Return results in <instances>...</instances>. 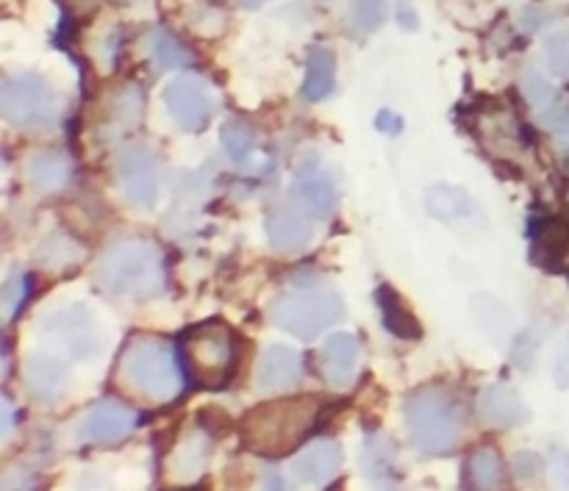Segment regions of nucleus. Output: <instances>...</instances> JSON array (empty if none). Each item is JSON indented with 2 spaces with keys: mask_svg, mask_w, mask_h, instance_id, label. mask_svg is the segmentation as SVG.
<instances>
[{
  "mask_svg": "<svg viewBox=\"0 0 569 491\" xmlns=\"http://www.w3.org/2000/svg\"><path fill=\"white\" fill-rule=\"evenodd\" d=\"M556 472H559L561 483H567L569 487V455L567 453L556 455Z\"/></svg>",
  "mask_w": 569,
  "mask_h": 491,
  "instance_id": "obj_35",
  "label": "nucleus"
},
{
  "mask_svg": "<svg viewBox=\"0 0 569 491\" xmlns=\"http://www.w3.org/2000/svg\"><path fill=\"white\" fill-rule=\"evenodd\" d=\"M117 183H120L122 194L131 200L133 206H150L159 200V161L142 144H128L117 156Z\"/></svg>",
  "mask_w": 569,
  "mask_h": 491,
  "instance_id": "obj_9",
  "label": "nucleus"
},
{
  "mask_svg": "<svg viewBox=\"0 0 569 491\" xmlns=\"http://www.w3.org/2000/svg\"><path fill=\"white\" fill-rule=\"evenodd\" d=\"M209 439L203 433H187L181 442L172 450L170 461H167V472L176 483H192L198 481L209 464Z\"/></svg>",
  "mask_w": 569,
  "mask_h": 491,
  "instance_id": "obj_18",
  "label": "nucleus"
},
{
  "mask_svg": "<svg viewBox=\"0 0 569 491\" xmlns=\"http://www.w3.org/2000/svg\"><path fill=\"white\" fill-rule=\"evenodd\" d=\"M333 83H337V59L331 50L315 48L306 64L303 94L309 100H322L333 92Z\"/></svg>",
  "mask_w": 569,
  "mask_h": 491,
  "instance_id": "obj_24",
  "label": "nucleus"
},
{
  "mask_svg": "<svg viewBox=\"0 0 569 491\" xmlns=\"http://www.w3.org/2000/svg\"><path fill=\"white\" fill-rule=\"evenodd\" d=\"M20 300H22V281L9 283V287H6V298H3L6 311H9V314H14V309H17V303H20Z\"/></svg>",
  "mask_w": 569,
  "mask_h": 491,
  "instance_id": "obj_33",
  "label": "nucleus"
},
{
  "mask_svg": "<svg viewBox=\"0 0 569 491\" xmlns=\"http://www.w3.org/2000/svg\"><path fill=\"white\" fill-rule=\"evenodd\" d=\"M26 383L33 398L56 400L67 383L64 361L50 353H33L26 364Z\"/></svg>",
  "mask_w": 569,
  "mask_h": 491,
  "instance_id": "obj_20",
  "label": "nucleus"
},
{
  "mask_svg": "<svg viewBox=\"0 0 569 491\" xmlns=\"http://www.w3.org/2000/svg\"><path fill=\"white\" fill-rule=\"evenodd\" d=\"M567 250H569V228L565 222H556V220L545 222V226L537 231V248H533L539 264L559 267Z\"/></svg>",
  "mask_w": 569,
  "mask_h": 491,
  "instance_id": "obj_25",
  "label": "nucleus"
},
{
  "mask_svg": "<svg viewBox=\"0 0 569 491\" xmlns=\"http://www.w3.org/2000/svg\"><path fill=\"white\" fill-rule=\"evenodd\" d=\"M244 6H259V3H264V0H242Z\"/></svg>",
  "mask_w": 569,
  "mask_h": 491,
  "instance_id": "obj_37",
  "label": "nucleus"
},
{
  "mask_svg": "<svg viewBox=\"0 0 569 491\" xmlns=\"http://www.w3.org/2000/svg\"><path fill=\"white\" fill-rule=\"evenodd\" d=\"M342 448L337 442H315L292 461V475L309 487H328L342 472Z\"/></svg>",
  "mask_w": 569,
  "mask_h": 491,
  "instance_id": "obj_15",
  "label": "nucleus"
},
{
  "mask_svg": "<svg viewBox=\"0 0 569 491\" xmlns=\"http://www.w3.org/2000/svg\"><path fill=\"white\" fill-rule=\"evenodd\" d=\"M376 126L381 128V131H398L400 120H395V117L389 114V111H381V114H378V120H376Z\"/></svg>",
  "mask_w": 569,
  "mask_h": 491,
  "instance_id": "obj_34",
  "label": "nucleus"
},
{
  "mask_svg": "<svg viewBox=\"0 0 569 491\" xmlns=\"http://www.w3.org/2000/svg\"><path fill=\"white\" fill-rule=\"evenodd\" d=\"M133 425H137V414L128 405L106 400L87 414L81 425V439L94 444H114L126 439L133 431Z\"/></svg>",
  "mask_w": 569,
  "mask_h": 491,
  "instance_id": "obj_13",
  "label": "nucleus"
},
{
  "mask_svg": "<svg viewBox=\"0 0 569 491\" xmlns=\"http://www.w3.org/2000/svg\"><path fill=\"white\" fill-rule=\"evenodd\" d=\"M98 278L111 294L148 300L164 289V261L153 242L139 237L120 239L103 253Z\"/></svg>",
  "mask_w": 569,
  "mask_h": 491,
  "instance_id": "obj_3",
  "label": "nucleus"
},
{
  "mask_svg": "<svg viewBox=\"0 0 569 491\" xmlns=\"http://www.w3.org/2000/svg\"><path fill=\"white\" fill-rule=\"evenodd\" d=\"M478 409H481L483 420L495 428H520L531 420V411L522 403L520 394L511 387H503V383L483 389Z\"/></svg>",
  "mask_w": 569,
  "mask_h": 491,
  "instance_id": "obj_16",
  "label": "nucleus"
},
{
  "mask_svg": "<svg viewBox=\"0 0 569 491\" xmlns=\"http://www.w3.org/2000/svg\"><path fill=\"white\" fill-rule=\"evenodd\" d=\"M42 333L53 339L70 359H89L100 350V333L87 305H67L44 320Z\"/></svg>",
  "mask_w": 569,
  "mask_h": 491,
  "instance_id": "obj_8",
  "label": "nucleus"
},
{
  "mask_svg": "<svg viewBox=\"0 0 569 491\" xmlns=\"http://www.w3.org/2000/svg\"><path fill=\"white\" fill-rule=\"evenodd\" d=\"M511 470H515V475L520 478L522 483H533L539 475H542V461H539V455L533 453H520L515 455V461H511Z\"/></svg>",
  "mask_w": 569,
  "mask_h": 491,
  "instance_id": "obj_31",
  "label": "nucleus"
},
{
  "mask_svg": "<svg viewBox=\"0 0 569 491\" xmlns=\"http://www.w3.org/2000/svg\"><path fill=\"white\" fill-rule=\"evenodd\" d=\"M267 239L281 253H300L315 239V228H311V220L300 209L278 206L267 217Z\"/></svg>",
  "mask_w": 569,
  "mask_h": 491,
  "instance_id": "obj_14",
  "label": "nucleus"
},
{
  "mask_svg": "<svg viewBox=\"0 0 569 491\" xmlns=\"http://www.w3.org/2000/svg\"><path fill=\"white\" fill-rule=\"evenodd\" d=\"M426 209L437 220H467L476 214V203L470 194L453 183H433L426 192Z\"/></svg>",
  "mask_w": 569,
  "mask_h": 491,
  "instance_id": "obj_22",
  "label": "nucleus"
},
{
  "mask_svg": "<svg viewBox=\"0 0 569 491\" xmlns=\"http://www.w3.org/2000/svg\"><path fill=\"white\" fill-rule=\"evenodd\" d=\"M164 103L172 120L187 131H203L214 114V98L200 76H178L167 83Z\"/></svg>",
  "mask_w": 569,
  "mask_h": 491,
  "instance_id": "obj_10",
  "label": "nucleus"
},
{
  "mask_svg": "<svg viewBox=\"0 0 569 491\" xmlns=\"http://www.w3.org/2000/svg\"><path fill=\"white\" fill-rule=\"evenodd\" d=\"M553 378H556V383H559L561 389H567V387H569V339L565 342V348H561L559 359H556Z\"/></svg>",
  "mask_w": 569,
  "mask_h": 491,
  "instance_id": "obj_32",
  "label": "nucleus"
},
{
  "mask_svg": "<svg viewBox=\"0 0 569 491\" xmlns=\"http://www.w3.org/2000/svg\"><path fill=\"white\" fill-rule=\"evenodd\" d=\"M317 414V398H283L256 405L242 420V444L264 459H281L306 442Z\"/></svg>",
  "mask_w": 569,
  "mask_h": 491,
  "instance_id": "obj_1",
  "label": "nucleus"
},
{
  "mask_svg": "<svg viewBox=\"0 0 569 491\" xmlns=\"http://www.w3.org/2000/svg\"><path fill=\"white\" fill-rule=\"evenodd\" d=\"M187 370L203 389H222L237 370V337L226 322H203L181 337Z\"/></svg>",
  "mask_w": 569,
  "mask_h": 491,
  "instance_id": "obj_5",
  "label": "nucleus"
},
{
  "mask_svg": "<svg viewBox=\"0 0 569 491\" xmlns=\"http://www.w3.org/2000/svg\"><path fill=\"white\" fill-rule=\"evenodd\" d=\"M0 114L20 128L48 126L59 114V98L42 76L22 72L0 87Z\"/></svg>",
  "mask_w": 569,
  "mask_h": 491,
  "instance_id": "obj_7",
  "label": "nucleus"
},
{
  "mask_svg": "<svg viewBox=\"0 0 569 491\" xmlns=\"http://www.w3.org/2000/svg\"><path fill=\"white\" fill-rule=\"evenodd\" d=\"M522 89H526L528 100L533 103V109L545 111L556 103V87L542 76L539 70H528L526 81H522Z\"/></svg>",
  "mask_w": 569,
  "mask_h": 491,
  "instance_id": "obj_29",
  "label": "nucleus"
},
{
  "mask_svg": "<svg viewBox=\"0 0 569 491\" xmlns=\"http://www.w3.org/2000/svg\"><path fill=\"white\" fill-rule=\"evenodd\" d=\"M72 176V164L64 153L59 150H44V153H37L31 161H28V183H31L37 192L53 194L59 189L67 187Z\"/></svg>",
  "mask_w": 569,
  "mask_h": 491,
  "instance_id": "obj_21",
  "label": "nucleus"
},
{
  "mask_svg": "<svg viewBox=\"0 0 569 491\" xmlns=\"http://www.w3.org/2000/svg\"><path fill=\"white\" fill-rule=\"evenodd\" d=\"M376 303H378V309H381L383 325H387L395 337H400V339H420L422 337L420 322H417L415 314L406 309L403 300H400V294L395 292L392 287L378 289Z\"/></svg>",
  "mask_w": 569,
  "mask_h": 491,
  "instance_id": "obj_23",
  "label": "nucleus"
},
{
  "mask_svg": "<svg viewBox=\"0 0 569 491\" xmlns=\"http://www.w3.org/2000/svg\"><path fill=\"white\" fill-rule=\"evenodd\" d=\"M300 372H303V359H300L298 350L289 348V344H272L259 361L256 389L264 394L287 392L300 381Z\"/></svg>",
  "mask_w": 569,
  "mask_h": 491,
  "instance_id": "obj_12",
  "label": "nucleus"
},
{
  "mask_svg": "<svg viewBox=\"0 0 569 491\" xmlns=\"http://www.w3.org/2000/svg\"><path fill=\"white\" fill-rule=\"evenodd\" d=\"M222 144L239 167H250L256 156V133L248 126H228L222 131Z\"/></svg>",
  "mask_w": 569,
  "mask_h": 491,
  "instance_id": "obj_27",
  "label": "nucleus"
},
{
  "mask_svg": "<svg viewBox=\"0 0 569 491\" xmlns=\"http://www.w3.org/2000/svg\"><path fill=\"white\" fill-rule=\"evenodd\" d=\"M345 303L337 292L328 289H309V292L283 294L272 303L270 317L281 331L292 333L298 339L320 337L326 328L342 320Z\"/></svg>",
  "mask_w": 569,
  "mask_h": 491,
  "instance_id": "obj_6",
  "label": "nucleus"
},
{
  "mask_svg": "<svg viewBox=\"0 0 569 491\" xmlns=\"http://www.w3.org/2000/svg\"><path fill=\"white\" fill-rule=\"evenodd\" d=\"M545 59L553 76L569 78V28H559L545 39Z\"/></svg>",
  "mask_w": 569,
  "mask_h": 491,
  "instance_id": "obj_28",
  "label": "nucleus"
},
{
  "mask_svg": "<svg viewBox=\"0 0 569 491\" xmlns=\"http://www.w3.org/2000/svg\"><path fill=\"white\" fill-rule=\"evenodd\" d=\"M292 192L309 214L331 217L337 211V183H333L331 172L322 164H317V161H306L295 172Z\"/></svg>",
  "mask_w": 569,
  "mask_h": 491,
  "instance_id": "obj_11",
  "label": "nucleus"
},
{
  "mask_svg": "<svg viewBox=\"0 0 569 491\" xmlns=\"http://www.w3.org/2000/svg\"><path fill=\"white\" fill-rule=\"evenodd\" d=\"M320 359L333 387H350L359 370V339L353 333H333L322 342Z\"/></svg>",
  "mask_w": 569,
  "mask_h": 491,
  "instance_id": "obj_17",
  "label": "nucleus"
},
{
  "mask_svg": "<svg viewBox=\"0 0 569 491\" xmlns=\"http://www.w3.org/2000/svg\"><path fill=\"white\" fill-rule=\"evenodd\" d=\"M406 425L417 450L428 455H445L461 439L459 403L445 389H422L406 403Z\"/></svg>",
  "mask_w": 569,
  "mask_h": 491,
  "instance_id": "obj_4",
  "label": "nucleus"
},
{
  "mask_svg": "<svg viewBox=\"0 0 569 491\" xmlns=\"http://www.w3.org/2000/svg\"><path fill=\"white\" fill-rule=\"evenodd\" d=\"M387 20V3L383 0H356L353 26L361 31H376Z\"/></svg>",
  "mask_w": 569,
  "mask_h": 491,
  "instance_id": "obj_30",
  "label": "nucleus"
},
{
  "mask_svg": "<svg viewBox=\"0 0 569 491\" xmlns=\"http://www.w3.org/2000/svg\"><path fill=\"white\" fill-rule=\"evenodd\" d=\"M467 491H506V467L495 448L472 450L465 464Z\"/></svg>",
  "mask_w": 569,
  "mask_h": 491,
  "instance_id": "obj_19",
  "label": "nucleus"
},
{
  "mask_svg": "<svg viewBox=\"0 0 569 491\" xmlns=\"http://www.w3.org/2000/svg\"><path fill=\"white\" fill-rule=\"evenodd\" d=\"M264 491H283V487H281V483H278V481H272L270 487H267Z\"/></svg>",
  "mask_w": 569,
  "mask_h": 491,
  "instance_id": "obj_36",
  "label": "nucleus"
},
{
  "mask_svg": "<svg viewBox=\"0 0 569 491\" xmlns=\"http://www.w3.org/2000/svg\"><path fill=\"white\" fill-rule=\"evenodd\" d=\"M117 378L128 392L150 403H170L183 387L176 348L159 337H133L122 350Z\"/></svg>",
  "mask_w": 569,
  "mask_h": 491,
  "instance_id": "obj_2",
  "label": "nucleus"
},
{
  "mask_svg": "<svg viewBox=\"0 0 569 491\" xmlns=\"http://www.w3.org/2000/svg\"><path fill=\"white\" fill-rule=\"evenodd\" d=\"M150 56L161 70H181V67L192 64V53L161 28L150 33Z\"/></svg>",
  "mask_w": 569,
  "mask_h": 491,
  "instance_id": "obj_26",
  "label": "nucleus"
}]
</instances>
